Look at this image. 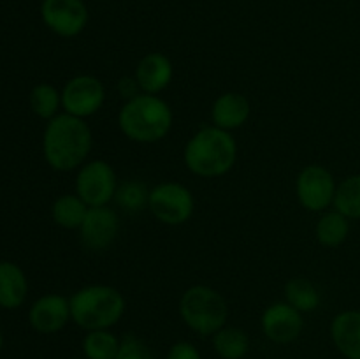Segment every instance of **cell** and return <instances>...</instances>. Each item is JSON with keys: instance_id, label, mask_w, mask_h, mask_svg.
Returning <instances> with one entry per match:
<instances>
[{"instance_id": "1", "label": "cell", "mask_w": 360, "mask_h": 359, "mask_svg": "<svg viewBox=\"0 0 360 359\" xmlns=\"http://www.w3.org/2000/svg\"><path fill=\"white\" fill-rule=\"evenodd\" d=\"M94 146V134L83 118L60 113L46 123L42 153L51 169L69 172L86 162Z\"/></svg>"}, {"instance_id": "2", "label": "cell", "mask_w": 360, "mask_h": 359, "mask_svg": "<svg viewBox=\"0 0 360 359\" xmlns=\"http://www.w3.org/2000/svg\"><path fill=\"white\" fill-rule=\"evenodd\" d=\"M183 160L195 176L218 178L234 168L238 160V143L229 130L214 125L202 127L186 141Z\"/></svg>"}, {"instance_id": "3", "label": "cell", "mask_w": 360, "mask_h": 359, "mask_svg": "<svg viewBox=\"0 0 360 359\" xmlns=\"http://www.w3.org/2000/svg\"><path fill=\"white\" fill-rule=\"evenodd\" d=\"M172 109L164 99L139 94L125 101L118 113V127L127 139L141 144L158 143L172 129Z\"/></svg>"}, {"instance_id": "4", "label": "cell", "mask_w": 360, "mask_h": 359, "mask_svg": "<svg viewBox=\"0 0 360 359\" xmlns=\"http://www.w3.org/2000/svg\"><path fill=\"white\" fill-rule=\"evenodd\" d=\"M70 320L84 331L111 329L125 315L127 301L116 287L94 284L81 287L69 298Z\"/></svg>"}, {"instance_id": "5", "label": "cell", "mask_w": 360, "mask_h": 359, "mask_svg": "<svg viewBox=\"0 0 360 359\" xmlns=\"http://www.w3.org/2000/svg\"><path fill=\"white\" fill-rule=\"evenodd\" d=\"M179 315L193 333L200 336H213L217 331L227 326L229 306L217 289L197 284L181 294Z\"/></svg>"}, {"instance_id": "6", "label": "cell", "mask_w": 360, "mask_h": 359, "mask_svg": "<svg viewBox=\"0 0 360 359\" xmlns=\"http://www.w3.org/2000/svg\"><path fill=\"white\" fill-rule=\"evenodd\" d=\"M148 210L165 225H183L195 211V197L178 182H162L150 189Z\"/></svg>"}, {"instance_id": "7", "label": "cell", "mask_w": 360, "mask_h": 359, "mask_svg": "<svg viewBox=\"0 0 360 359\" xmlns=\"http://www.w3.org/2000/svg\"><path fill=\"white\" fill-rule=\"evenodd\" d=\"M116 171L108 160L84 162L76 175V194L88 204V208L109 206L118 190Z\"/></svg>"}, {"instance_id": "8", "label": "cell", "mask_w": 360, "mask_h": 359, "mask_svg": "<svg viewBox=\"0 0 360 359\" xmlns=\"http://www.w3.org/2000/svg\"><path fill=\"white\" fill-rule=\"evenodd\" d=\"M338 183L334 175L320 164H309L299 171L295 180V196L304 210L323 213L333 206Z\"/></svg>"}, {"instance_id": "9", "label": "cell", "mask_w": 360, "mask_h": 359, "mask_svg": "<svg viewBox=\"0 0 360 359\" xmlns=\"http://www.w3.org/2000/svg\"><path fill=\"white\" fill-rule=\"evenodd\" d=\"M105 102V87L91 74H77L62 88V109L67 115L86 120Z\"/></svg>"}, {"instance_id": "10", "label": "cell", "mask_w": 360, "mask_h": 359, "mask_svg": "<svg viewBox=\"0 0 360 359\" xmlns=\"http://www.w3.org/2000/svg\"><path fill=\"white\" fill-rule=\"evenodd\" d=\"M42 23L62 39L77 37L88 25V7L83 0H42Z\"/></svg>"}, {"instance_id": "11", "label": "cell", "mask_w": 360, "mask_h": 359, "mask_svg": "<svg viewBox=\"0 0 360 359\" xmlns=\"http://www.w3.org/2000/svg\"><path fill=\"white\" fill-rule=\"evenodd\" d=\"M302 327V313L287 301L271 303L260 315V329L267 340L276 345H288L297 340Z\"/></svg>"}, {"instance_id": "12", "label": "cell", "mask_w": 360, "mask_h": 359, "mask_svg": "<svg viewBox=\"0 0 360 359\" xmlns=\"http://www.w3.org/2000/svg\"><path fill=\"white\" fill-rule=\"evenodd\" d=\"M120 232V217L112 208H88L83 224L79 227L81 243L91 252H102L115 243Z\"/></svg>"}, {"instance_id": "13", "label": "cell", "mask_w": 360, "mask_h": 359, "mask_svg": "<svg viewBox=\"0 0 360 359\" xmlns=\"http://www.w3.org/2000/svg\"><path fill=\"white\" fill-rule=\"evenodd\" d=\"M70 320L69 298L62 294H44L35 299L28 310V324L41 334H55Z\"/></svg>"}, {"instance_id": "14", "label": "cell", "mask_w": 360, "mask_h": 359, "mask_svg": "<svg viewBox=\"0 0 360 359\" xmlns=\"http://www.w3.org/2000/svg\"><path fill=\"white\" fill-rule=\"evenodd\" d=\"M172 76H174V67H172L171 58L164 53H146L139 60L136 67V77L139 90L143 94L157 95L164 92L171 84Z\"/></svg>"}, {"instance_id": "15", "label": "cell", "mask_w": 360, "mask_h": 359, "mask_svg": "<svg viewBox=\"0 0 360 359\" xmlns=\"http://www.w3.org/2000/svg\"><path fill=\"white\" fill-rule=\"evenodd\" d=\"M330 340L343 358L360 359V310H343L329 326Z\"/></svg>"}, {"instance_id": "16", "label": "cell", "mask_w": 360, "mask_h": 359, "mask_svg": "<svg viewBox=\"0 0 360 359\" xmlns=\"http://www.w3.org/2000/svg\"><path fill=\"white\" fill-rule=\"evenodd\" d=\"M252 115V104L248 97L238 92H225L217 101L213 102L211 108V120L213 125L218 129H224L232 132L236 129H241L248 122Z\"/></svg>"}, {"instance_id": "17", "label": "cell", "mask_w": 360, "mask_h": 359, "mask_svg": "<svg viewBox=\"0 0 360 359\" xmlns=\"http://www.w3.org/2000/svg\"><path fill=\"white\" fill-rule=\"evenodd\" d=\"M28 294L25 271L13 260H0V308L16 310Z\"/></svg>"}, {"instance_id": "18", "label": "cell", "mask_w": 360, "mask_h": 359, "mask_svg": "<svg viewBox=\"0 0 360 359\" xmlns=\"http://www.w3.org/2000/svg\"><path fill=\"white\" fill-rule=\"evenodd\" d=\"M316 241L327 248H336L343 245L350 236V218L338 210L323 211L315 225Z\"/></svg>"}, {"instance_id": "19", "label": "cell", "mask_w": 360, "mask_h": 359, "mask_svg": "<svg viewBox=\"0 0 360 359\" xmlns=\"http://www.w3.org/2000/svg\"><path fill=\"white\" fill-rule=\"evenodd\" d=\"M88 213V204L74 194H62L56 197L51 206V217L58 227L69 229V231H79L84 217Z\"/></svg>"}, {"instance_id": "20", "label": "cell", "mask_w": 360, "mask_h": 359, "mask_svg": "<svg viewBox=\"0 0 360 359\" xmlns=\"http://www.w3.org/2000/svg\"><path fill=\"white\" fill-rule=\"evenodd\" d=\"M252 341L248 333L241 327L224 326L213 334V348L220 359H245Z\"/></svg>"}, {"instance_id": "21", "label": "cell", "mask_w": 360, "mask_h": 359, "mask_svg": "<svg viewBox=\"0 0 360 359\" xmlns=\"http://www.w3.org/2000/svg\"><path fill=\"white\" fill-rule=\"evenodd\" d=\"M285 301L301 313H308L319 308L322 296H320L319 289L315 287L313 282H309L308 278L297 277L290 278L285 284Z\"/></svg>"}, {"instance_id": "22", "label": "cell", "mask_w": 360, "mask_h": 359, "mask_svg": "<svg viewBox=\"0 0 360 359\" xmlns=\"http://www.w3.org/2000/svg\"><path fill=\"white\" fill-rule=\"evenodd\" d=\"M81 347L86 359H115L120 348V338L111 329L86 331Z\"/></svg>"}, {"instance_id": "23", "label": "cell", "mask_w": 360, "mask_h": 359, "mask_svg": "<svg viewBox=\"0 0 360 359\" xmlns=\"http://www.w3.org/2000/svg\"><path fill=\"white\" fill-rule=\"evenodd\" d=\"M28 102H30V109L34 111V115L49 122L56 115H60L58 111L62 108V92L49 83H39L32 88L30 95H28Z\"/></svg>"}, {"instance_id": "24", "label": "cell", "mask_w": 360, "mask_h": 359, "mask_svg": "<svg viewBox=\"0 0 360 359\" xmlns=\"http://www.w3.org/2000/svg\"><path fill=\"white\" fill-rule=\"evenodd\" d=\"M333 206L350 220H360V172L347 176L338 183Z\"/></svg>"}, {"instance_id": "25", "label": "cell", "mask_w": 360, "mask_h": 359, "mask_svg": "<svg viewBox=\"0 0 360 359\" xmlns=\"http://www.w3.org/2000/svg\"><path fill=\"white\" fill-rule=\"evenodd\" d=\"M148 199H150V189L137 180H129V182L118 185L115 196L118 206L125 211H130V213L148 208Z\"/></svg>"}, {"instance_id": "26", "label": "cell", "mask_w": 360, "mask_h": 359, "mask_svg": "<svg viewBox=\"0 0 360 359\" xmlns=\"http://www.w3.org/2000/svg\"><path fill=\"white\" fill-rule=\"evenodd\" d=\"M115 359H153V354L139 336L129 333L120 338V348Z\"/></svg>"}, {"instance_id": "27", "label": "cell", "mask_w": 360, "mask_h": 359, "mask_svg": "<svg viewBox=\"0 0 360 359\" xmlns=\"http://www.w3.org/2000/svg\"><path fill=\"white\" fill-rule=\"evenodd\" d=\"M165 359H202V355L192 341L181 340L171 345Z\"/></svg>"}, {"instance_id": "28", "label": "cell", "mask_w": 360, "mask_h": 359, "mask_svg": "<svg viewBox=\"0 0 360 359\" xmlns=\"http://www.w3.org/2000/svg\"><path fill=\"white\" fill-rule=\"evenodd\" d=\"M118 92L125 101L143 94V92L139 90V84H137L136 77H122V80L118 81Z\"/></svg>"}, {"instance_id": "29", "label": "cell", "mask_w": 360, "mask_h": 359, "mask_svg": "<svg viewBox=\"0 0 360 359\" xmlns=\"http://www.w3.org/2000/svg\"><path fill=\"white\" fill-rule=\"evenodd\" d=\"M4 333H2V329H0V352H2V348H4Z\"/></svg>"}]
</instances>
